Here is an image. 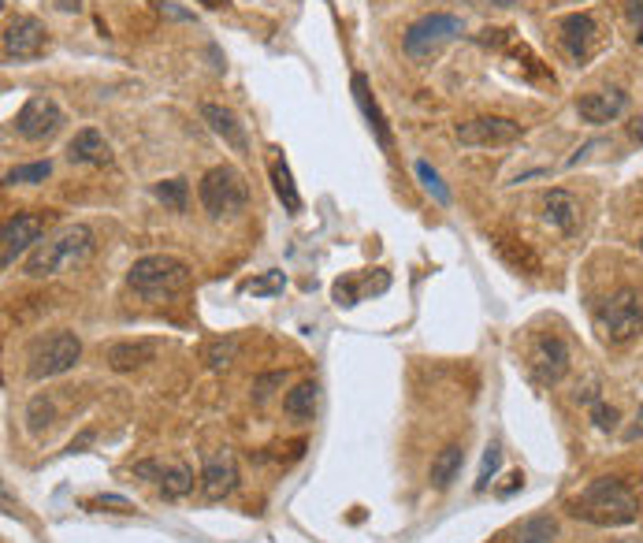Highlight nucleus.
<instances>
[{
  "label": "nucleus",
  "instance_id": "1",
  "mask_svg": "<svg viewBox=\"0 0 643 543\" xmlns=\"http://www.w3.org/2000/svg\"><path fill=\"white\" fill-rule=\"evenodd\" d=\"M569 514L588 521V525L617 528V525H632L639 517V499L632 495V487L621 476H599L584 487L576 499H569Z\"/></svg>",
  "mask_w": 643,
  "mask_h": 543
},
{
  "label": "nucleus",
  "instance_id": "2",
  "mask_svg": "<svg viewBox=\"0 0 643 543\" xmlns=\"http://www.w3.org/2000/svg\"><path fill=\"white\" fill-rule=\"evenodd\" d=\"M131 291H138L142 298L156 302V298H171L190 287V268L179 257H167V253H153L131 264V276H127Z\"/></svg>",
  "mask_w": 643,
  "mask_h": 543
},
{
  "label": "nucleus",
  "instance_id": "3",
  "mask_svg": "<svg viewBox=\"0 0 643 543\" xmlns=\"http://www.w3.org/2000/svg\"><path fill=\"white\" fill-rule=\"evenodd\" d=\"M93 250V231L86 224H75V228H64L56 239H48L45 246H38L27 261V276L34 280H45V276H56L60 268H71L79 264L82 257H90Z\"/></svg>",
  "mask_w": 643,
  "mask_h": 543
},
{
  "label": "nucleus",
  "instance_id": "4",
  "mask_svg": "<svg viewBox=\"0 0 643 543\" xmlns=\"http://www.w3.org/2000/svg\"><path fill=\"white\" fill-rule=\"evenodd\" d=\"M198 197H201V205H205L209 216L223 220V216H239L250 205V186H246V179L235 168L220 165V168H209L201 176Z\"/></svg>",
  "mask_w": 643,
  "mask_h": 543
},
{
  "label": "nucleus",
  "instance_id": "5",
  "mask_svg": "<svg viewBox=\"0 0 643 543\" xmlns=\"http://www.w3.org/2000/svg\"><path fill=\"white\" fill-rule=\"evenodd\" d=\"M79 357H82V343L75 332H52V335L38 339L30 350V379L64 376L79 365Z\"/></svg>",
  "mask_w": 643,
  "mask_h": 543
},
{
  "label": "nucleus",
  "instance_id": "6",
  "mask_svg": "<svg viewBox=\"0 0 643 543\" xmlns=\"http://www.w3.org/2000/svg\"><path fill=\"white\" fill-rule=\"evenodd\" d=\"M461 19L457 16H443V12H432L424 19H417L413 27L405 30V52L413 60H424V57H435L443 45H450L454 37H461Z\"/></svg>",
  "mask_w": 643,
  "mask_h": 543
},
{
  "label": "nucleus",
  "instance_id": "7",
  "mask_svg": "<svg viewBox=\"0 0 643 543\" xmlns=\"http://www.w3.org/2000/svg\"><path fill=\"white\" fill-rule=\"evenodd\" d=\"M599 320H603L606 339L628 343L632 335L643 332V302H639V294H636V291H617V294L603 305Z\"/></svg>",
  "mask_w": 643,
  "mask_h": 543
},
{
  "label": "nucleus",
  "instance_id": "8",
  "mask_svg": "<svg viewBox=\"0 0 643 543\" xmlns=\"http://www.w3.org/2000/svg\"><path fill=\"white\" fill-rule=\"evenodd\" d=\"M48 45L45 23L34 16H19L5 27V37H0V48H5V60L8 64H23V60H38Z\"/></svg>",
  "mask_w": 643,
  "mask_h": 543
},
{
  "label": "nucleus",
  "instance_id": "9",
  "mask_svg": "<svg viewBox=\"0 0 643 543\" xmlns=\"http://www.w3.org/2000/svg\"><path fill=\"white\" fill-rule=\"evenodd\" d=\"M60 123H64V112H60V104H56L52 97H30L19 112H16V131H19V138H27V142H45V138H52L56 131H60Z\"/></svg>",
  "mask_w": 643,
  "mask_h": 543
},
{
  "label": "nucleus",
  "instance_id": "10",
  "mask_svg": "<svg viewBox=\"0 0 643 543\" xmlns=\"http://www.w3.org/2000/svg\"><path fill=\"white\" fill-rule=\"evenodd\" d=\"M41 231H45L41 212H16L12 220H5V231H0V264L12 268L34 242H41Z\"/></svg>",
  "mask_w": 643,
  "mask_h": 543
},
{
  "label": "nucleus",
  "instance_id": "11",
  "mask_svg": "<svg viewBox=\"0 0 643 543\" xmlns=\"http://www.w3.org/2000/svg\"><path fill=\"white\" fill-rule=\"evenodd\" d=\"M524 134L520 123L506 120V116H480V120H465L457 123V142L461 145H480V149H495V145H509Z\"/></svg>",
  "mask_w": 643,
  "mask_h": 543
},
{
  "label": "nucleus",
  "instance_id": "12",
  "mask_svg": "<svg viewBox=\"0 0 643 543\" xmlns=\"http://www.w3.org/2000/svg\"><path fill=\"white\" fill-rule=\"evenodd\" d=\"M529 365H532V376L540 379L543 388H554L558 379L569 372V346H565L558 335H540V339L532 343Z\"/></svg>",
  "mask_w": 643,
  "mask_h": 543
},
{
  "label": "nucleus",
  "instance_id": "13",
  "mask_svg": "<svg viewBox=\"0 0 643 543\" xmlns=\"http://www.w3.org/2000/svg\"><path fill=\"white\" fill-rule=\"evenodd\" d=\"M235 484H239V462H235V454H230L227 447L205 458V465H201V495L209 503L227 499L230 492H235Z\"/></svg>",
  "mask_w": 643,
  "mask_h": 543
},
{
  "label": "nucleus",
  "instance_id": "14",
  "mask_svg": "<svg viewBox=\"0 0 643 543\" xmlns=\"http://www.w3.org/2000/svg\"><path fill=\"white\" fill-rule=\"evenodd\" d=\"M558 30H562V45H565V52L573 60H584L592 52V45H595V37H599V27H595V19L588 16V12H573V16H565L562 23H558Z\"/></svg>",
  "mask_w": 643,
  "mask_h": 543
},
{
  "label": "nucleus",
  "instance_id": "15",
  "mask_svg": "<svg viewBox=\"0 0 643 543\" xmlns=\"http://www.w3.org/2000/svg\"><path fill=\"white\" fill-rule=\"evenodd\" d=\"M576 108H580L584 123H614L628 108V97L621 90H595V93H584Z\"/></svg>",
  "mask_w": 643,
  "mask_h": 543
},
{
  "label": "nucleus",
  "instance_id": "16",
  "mask_svg": "<svg viewBox=\"0 0 643 543\" xmlns=\"http://www.w3.org/2000/svg\"><path fill=\"white\" fill-rule=\"evenodd\" d=\"M201 120L212 127V134H220V138H223L230 149H235V153H250V138H246V127L239 123V116L230 112V108L205 101V104H201Z\"/></svg>",
  "mask_w": 643,
  "mask_h": 543
},
{
  "label": "nucleus",
  "instance_id": "17",
  "mask_svg": "<svg viewBox=\"0 0 643 543\" xmlns=\"http://www.w3.org/2000/svg\"><path fill=\"white\" fill-rule=\"evenodd\" d=\"M68 156H71V165H93V168H104V165H112V145L104 142L101 131L82 127V131L68 142Z\"/></svg>",
  "mask_w": 643,
  "mask_h": 543
},
{
  "label": "nucleus",
  "instance_id": "18",
  "mask_svg": "<svg viewBox=\"0 0 643 543\" xmlns=\"http://www.w3.org/2000/svg\"><path fill=\"white\" fill-rule=\"evenodd\" d=\"M354 97H358V104H361V112H365V120H369V127H372L376 142H380L383 149H391V127H387L383 112H380V104H376V97H372V90H369V79H365V75H354Z\"/></svg>",
  "mask_w": 643,
  "mask_h": 543
},
{
  "label": "nucleus",
  "instance_id": "19",
  "mask_svg": "<svg viewBox=\"0 0 643 543\" xmlns=\"http://www.w3.org/2000/svg\"><path fill=\"white\" fill-rule=\"evenodd\" d=\"M461 465H465V451H461V443H446V447L432 458V487H435V492H446V487L457 480Z\"/></svg>",
  "mask_w": 643,
  "mask_h": 543
},
{
  "label": "nucleus",
  "instance_id": "20",
  "mask_svg": "<svg viewBox=\"0 0 643 543\" xmlns=\"http://www.w3.org/2000/svg\"><path fill=\"white\" fill-rule=\"evenodd\" d=\"M543 208H547L543 216H547V224H551V228H558V231H565V235L576 231V201H573V194H565V190H551Z\"/></svg>",
  "mask_w": 643,
  "mask_h": 543
},
{
  "label": "nucleus",
  "instance_id": "21",
  "mask_svg": "<svg viewBox=\"0 0 643 543\" xmlns=\"http://www.w3.org/2000/svg\"><path fill=\"white\" fill-rule=\"evenodd\" d=\"M558 539V521L551 514H536V517H524L513 528V543H554Z\"/></svg>",
  "mask_w": 643,
  "mask_h": 543
},
{
  "label": "nucleus",
  "instance_id": "22",
  "mask_svg": "<svg viewBox=\"0 0 643 543\" xmlns=\"http://www.w3.org/2000/svg\"><path fill=\"white\" fill-rule=\"evenodd\" d=\"M194 469L187 462H175V465H164V476H160V492L164 499H187L194 492Z\"/></svg>",
  "mask_w": 643,
  "mask_h": 543
},
{
  "label": "nucleus",
  "instance_id": "23",
  "mask_svg": "<svg viewBox=\"0 0 643 543\" xmlns=\"http://www.w3.org/2000/svg\"><path fill=\"white\" fill-rule=\"evenodd\" d=\"M268 172H272V186H275L279 201L286 205V212H302V194H298L295 179H290V168H286V160H283V156H275Z\"/></svg>",
  "mask_w": 643,
  "mask_h": 543
},
{
  "label": "nucleus",
  "instance_id": "24",
  "mask_svg": "<svg viewBox=\"0 0 643 543\" xmlns=\"http://www.w3.org/2000/svg\"><path fill=\"white\" fill-rule=\"evenodd\" d=\"M149 357H153V346H149V343H115V346L108 350V365H112L115 372H131V368L145 365Z\"/></svg>",
  "mask_w": 643,
  "mask_h": 543
},
{
  "label": "nucleus",
  "instance_id": "25",
  "mask_svg": "<svg viewBox=\"0 0 643 543\" xmlns=\"http://www.w3.org/2000/svg\"><path fill=\"white\" fill-rule=\"evenodd\" d=\"M283 410H286V417H290V421H309V417H313V410H316V384H313V379L298 384L295 391H286Z\"/></svg>",
  "mask_w": 643,
  "mask_h": 543
},
{
  "label": "nucleus",
  "instance_id": "26",
  "mask_svg": "<svg viewBox=\"0 0 643 543\" xmlns=\"http://www.w3.org/2000/svg\"><path fill=\"white\" fill-rule=\"evenodd\" d=\"M387 287H391V276H383V280H376V283H372V280H361V283H358V280H338V283H335V302H338V305H358L369 291H387Z\"/></svg>",
  "mask_w": 643,
  "mask_h": 543
},
{
  "label": "nucleus",
  "instance_id": "27",
  "mask_svg": "<svg viewBox=\"0 0 643 543\" xmlns=\"http://www.w3.org/2000/svg\"><path fill=\"white\" fill-rule=\"evenodd\" d=\"M153 194H156L164 205H171L175 212H183V208H187V194H190V186H187V179H164V183L153 186Z\"/></svg>",
  "mask_w": 643,
  "mask_h": 543
},
{
  "label": "nucleus",
  "instance_id": "28",
  "mask_svg": "<svg viewBox=\"0 0 643 543\" xmlns=\"http://www.w3.org/2000/svg\"><path fill=\"white\" fill-rule=\"evenodd\" d=\"M235 354H239V339H216V343H209L205 361H209V368H227L235 361Z\"/></svg>",
  "mask_w": 643,
  "mask_h": 543
},
{
  "label": "nucleus",
  "instance_id": "29",
  "mask_svg": "<svg viewBox=\"0 0 643 543\" xmlns=\"http://www.w3.org/2000/svg\"><path fill=\"white\" fill-rule=\"evenodd\" d=\"M52 176V165L48 160H38V165H23V168H12L5 176V183H45Z\"/></svg>",
  "mask_w": 643,
  "mask_h": 543
},
{
  "label": "nucleus",
  "instance_id": "30",
  "mask_svg": "<svg viewBox=\"0 0 643 543\" xmlns=\"http://www.w3.org/2000/svg\"><path fill=\"white\" fill-rule=\"evenodd\" d=\"M417 176H421V183H424V186H428V190L435 194V201H439V205H450V190L443 186L439 172H435V168L428 165V160H417Z\"/></svg>",
  "mask_w": 643,
  "mask_h": 543
},
{
  "label": "nucleus",
  "instance_id": "31",
  "mask_svg": "<svg viewBox=\"0 0 643 543\" xmlns=\"http://www.w3.org/2000/svg\"><path fill=\"white\" fill-rule=\"evenodd\" d=\"M498 465H502V451H498V443H491L484 451V465H480V476H477V492H488L495 473H498Z\"/></svg>",
  "mask_w": 643,
  "mask_h": 543
},
{
  "label": "nucleus",
  "instance_id": "32",
  "mask_svg": "<svg viewBox=\"0 0 643 543\" xmlns=\"http://www.w3.org/2000/svg\"><path fill=\"white\" fill-rule=\"evenodd\" d=\"M283 287H286V276H283V272H264L261 280L246 283V291H250V294H279Z\"/></svg>",
  "mask_w": 643,
  "mask_h": 543
},
{
  "label": "nucleus",
  "instance_id": "33",
  "mask_svg": "<svg viewBox=\"0 0 643 543\" xmlns=\"http://www.w3.org/2000/svg\"><path fill=\"white\" fill-rule=\"evenodd\" d=\"M27 421H30V431L48 428V424H52V402L34 399V402H30V410H27Z\"/></svg>",
  "mask_w": 643,
  "mask_h": 543
},
{
  "label": "nucleus",
  "instance_id": "34",
  "mask_svg": "<svg viewBox=\"0 0 643 543\" xmlns=\"http://www.w3.org/2000/svg\"><path fill=\"white\" fill-rule=\"evenodd\" d=\"M592 421H595L599 431H614V428H617V410L595 399V402H592Z\"/></svg>",
  "mask_w": 643,
  "mask_h": 543
},
{
  "label": "nucleus",
  "instance_id": "35",
  "mask_svg": "<svg viewBox=\"0 0 643 543\" xmlns=\"http://www.w3.org/2000/svg\"><path fill=\"white\" fill-rule=\"evenodd\" d=\"M625 16H628V23H632V30H636V45L643 48V0H628V5H625Z\"/></svg>",
  "mask_w": 643,
  "mask_h": 543
},
{
  "label": "nucleus",
  "instance_id": "36",
  "mask_svg": "<svg viewBox=\"0 0 643 543\" xmlns=\"http://www.w3.org/2000/svg\"><path fill=\"white\" fill-rule=\"evenodd\" d=\"M90 506H101V510L108 506V510H115V514H134V506H131L123 495H97Z\"/></svg>",
  "mask_w": 643,
  "mask_h": 543
},
{
  "label": "nucleus",
  "instance_id": "37",
  "mask_svg": "<svg viewBox=\"0 0 643 543\" xmlns=\"http://www.w3.org/2000/svg\"><path fill=\"white\" fill-rule=\"evenodd\" d=\"M275 384H283V372H268V376H261L257 384H253V399H257V402H264V399L272 395V388H275Z\"/></svg>",
  "mask_w": 643,
  "mask_h": 543
},
{
  "label": "nucleus",
  "instance_id": "38",
  "mask_svg": "<svg viewBox=\"0 0 643 543\" xmlns=\"http://www.w3.org/2000/svg\"><path fill=\"white\" fill-rule=\"evenodd\" d=\"M134 476H145V480H160V476H164V465H160V462H138V465H134Z\"/></svg>",
  "mask_w": 643,
  "mask_h": 543
},
{
  "label": "nucleus",
  "instance_id": "39",
  "mask_svg": "<svg viewBox=\"0 0 643 543\" xmlns=\"http://www.w3.org/2000/svg\"><path fill=\"white\" fill-rule=\"evenodd\" d=\"M465 5H477V8H509L517 0H465Z\"/></svg>",
  "mask_w": 643,
  "mask_h": 543
},
{
  "label": "nucleus",
  "instance_id": "40",
  "mask_svg": "<svg viewBox=\"0 0 643 543\" xmlns=\"http://www.w3.org/2000/svg\"><path fill=\"white\" fill-rule=\"evenodd\" d=\"M628 134H632V142L643 145V120H632V123H628Z\"/></svg>",
  "mask_w": 643,
  "mask_h": 543
},
{
  "label": "nucleus",
  "instance_id": "41",
  "mask_svg": "<svg viewBox=\"0 0 643 543\" xmlns=\"http://www.w3.org/2000/svg\"><path fill=\"white\" fill-rule=\"evenodd\" d=\"M636 421H639V424L625 431V440H639V436H643V410H639V417H636Z\"/></svg>",
  "mask_w": 643,
  "mask_h": 543
},
{
  "label": "nucleus",
  "instance_id": "42",
  "mask_svg": "<svg viewBox=\"0 0 643 543\" xmlns=\"http://www.w3.org/2000/svg\"><path fill=\"white\" fill-rule=\"evenodd\" d=\"M201 5H209V8H220V5H223V0H201Z\"/></svg>",
  "mask_w": 643,
  "mask_h": 543
},
{
  "label": "nucleus",
  "instance_id": "43",
  "mask_svg": "<svg viewBox=\"0 0 643 543\" xmlns=\"http://www.w3.org/2000/svg\"><path fill=\"white\" fill-rule=\"evenodd\" d=\"M610 543H621V539H610Z\"/></svg>",
  "mask_w": 643,
  "mask_h": 543
}]
</instances>
